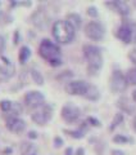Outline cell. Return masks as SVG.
<instances>
[{
  "label": "cell",
  "instance_id": "obj_1",
  "mask_svg": "<svg viewBox=\"0 0 136 155\" xmlns=\"http://www.w3.org/2000/svg\"><path fill=\"white\" fill-rule=\"evenodd\" d=\"M53 36H54L57 41L62 43V44H67V43H71L73 40L75 28L67 19L66 21L64 19H59L53 25Z\"/></svg>",
  "mask_w": 136,
  "mask_h": 155
},
{
  "label": "cell",
  "instance_id": "obj_2",
  "mask_svg": "<svg viewBox=\"0 0 136 155\" xmlns=\"http://www.w3.org/2000/svg\"><path fill=\"white\" fill-rule=\"evenodd\" d=\"M39 53L42 58L49 61V64L51 66H59L62 64L60 60V49L57 44H54L53 41H50L49 39H44L40 43L39 47Z\"/></svg>",
  "mask_w": 136,
  "mask_h": 155
},
{
  "label": "cell",
  "instance_id": "obj_3",
  "mask_svg": "<svg viewBox=\"0 0 136 155\" xmlns=\"http://www.w3.org/2000/svg\"><path fill=\"white\" fill-rule=\"evenodd\" d=\"M84 54L87 60V70L90 74H95L103 65V57H101L100 49L94 45H85Z\"/></svg>",
  "mask_w": 136,
  "mask_h": 155
},
{
  "label": "cell",
  "instance_id": "obj_4",
  "mask_svg": "<svg viewBox=\"0 0 136 155\" xmlns=\"http://www.w3.org/2000/svg\"><path fill=\"white\" fill-rule=\"evenodd\" d=\"M85 34L91 40H101L104 36V27L99 22L91 21L85 26Z\"/></svg>",
  "mask_w": 136,
  "mask_h": 155
},
{
  "label": "cell",
  "instance_id": "obj_5",
  "mask_svg": "<svg viewBox=\"0 0 136 155\" xmlns=\"http://www.w3.org/2000/svg\"><path fill=\"white\" fill-rule=\"evenodd\" d=\"M51 118V107L48 105H42L37 107L32 114V120L39 125L46 124Z\"/></svg>",
  "mask_w": 136,
  "mask_h": 155
},
{
  "label": "cell",
  "instance_id": "obj_6",
  "mask_svg": "<svg viewBox=\"0 0 136 155\" xmlns=\"http://www.w3.org/2000/svg\"><path fill=\"white\" fill-rule=\"evenodd\" d=\"M127 88V79L121 71L116 70L110 78V89L113 92H123Z\"/></svg>",
  "mask_w": 136,
  "mask_h": 155
},
{
  "label": "cell",
  "instance_id": "obj_7",
  "mask_svg": "<svg viewBox=\"0 0 136 155\" xmlns=\"http://www.w3.org/2000/svg\"><path fill=\"white\" fill-rule=\"evenodd\" d=\"M90 84H87L84 80H73L68 81L66 85V91L70 94H79V96H85L87 89H89Z\"/></svg>",
  "mask_w": 136,
  "mask_h": 155
},
{
  "label": "cell",
  "instance_id": "obj_8",
  "mask_svg": "<svg viewBox=\"0 0 136 155\" xmlns=\"http://www.w3.org/2000/svg\"><path fill=\"white\" fill-rule=\"evenodd\" d=\"M44 94L41 92H37V91H31L25 96V102L27 105V107L33 109V107H40V106L44 105Z\"/></svg>",
  "mask_w": 136,
  "mask_h": 155
},
{
  "label": "cell",
  "instance_id": "obj_9",
  "mask_svg": "<svg viewBox=\"0 0 136 155\" xmlns=\"http://www.w3.org/2000/svg\"><path fill=\"white\" fill-rule=\"evenodd\" d=\"M80 115H81V113H80L79 107H76V106H73V105H66L62 109L63 119H64L66 122H68V123L76 122V120L80 118Z\"/></svg>",
  "mask_w": 136,
  "mask_h": 155
},
{
  "label": "cell",
  "instance_id": "obj_10",
  "mask_svg": "<svg viewBox=\"0 0 136 155\" xmlns=\"http://www.w3.org/2000/svg\"><path fill=\"white\" fill-rule=\"evenodd\" d=\"M32 23L35 25L36 27L39 28H45L48 26V23H49V17L46 16V13L44 9H39V11H36L35 13L32 14Z\"/></svg>",
  "mask_w": 136,
  "mask_h": 155
},
{
  "label": "cell",
  "instance_id": "obj_11",
  "mask_svg": "<svg viewBox=\"0 0 136 155\" xmlns=\"http://www.w3.org/2000/svg\"><path fill=\"white\" fill-rule=\"evenodd\" d=\"M7 127L11 129L12 132L19 133L26 128V123H25V120L19 119V118H17V116H13V118H9L7 120Z\"/></svg>",
  "mask_w": 136,
  "mask_h": 155
},
{
  "label": "cell",
  "instance_id": "obj_12",
  "mask_svg": "<svg viewBox=\"0 0 136 155\" xmlns=\"http://www.w3.org/2000/svg\"><path fill=\"white\" fill-rule=\"evenodd\" d=\"M117 36H118L123 43H126V44H127V43H130L131 40H132V30H131L130 26L122 25V26L118 28Z\"/></svg>",
  "mask_w": 136,
  "mask_h": 155
},
{
  "label": "cell",
  "instance_id": "obj_13",
  "mask_svg": "<svg viewBox=\"0 0 136 155\" xmlns=\"http://www.w3.org/2000/svg\"><path fill=\"white\" fill-rule=\"evenodd\" d=\"M117 106L118 107L125 111V113H127V114H132L135 113V105L131 102L130 98H127V97H121V98L117 101Z\"/></svg>",
  "mask_w": 136,
  "mask_h": 155
},
{
  "label": "cell",
  "instance_id": "obj_14",
  "mask_svg": "<svg viewBox=\"0 0 136 155\" xmlns=\"http://www.w3.org/2000/svg\"><path fill=\"white\" fill-rule=\"evenodd\" d=\"M108 5L113 7L116 11H117L119 14H122V16H127L130 13V7L128 4L126 2H122V0H116V2H112V3H107Z\"/></svg>",
  "mask_w": 136,
  "mask_h": 155
},
{
  "label": "cell",
  "instance_id": "obj_15",
  "mask_svg": "<svg viewBox=\"0 0 136 155\" xmlns=\"http://www.w3.org/2000/svg\"><path fill=\"white\" fill-rule=\"evenodd\" d=\"M67 21L70 22L72 26H73L75 30L81 26V17H80L77 13H70V14L67 16Z\"/></svg>",
  "mask_w": 136,
  "mask_h": 155
},
{
  "label": "cell",
  "instance_id": "obj_16",
  "mask_svg": "<svg viewBox=\"0 0 136 155\" xmlns=\"http://www.w3.org/2000/svg\"><path fill=\"white\" fill-rule=\"evenodd\" d=\"M21 153L22 155H36V149L32 143L23 142L21 145Z\"/></svg>",
  "mask_w": 136,
  "mask_h": 155
},
{
  "label": "cell",
  "instance_id": "obj_17",
  "mask_svg": "<svg viewBox=\"0 0 136 155\" xmlns=\"http://www.w3.org/2000/svg\"><path fill=\"white\" fill-rule=\"evenodd\" d=\"M85 97H86V98H89V100H98L99 98V91H98V88L94 87V85H90L89 89H87V92H86Z\"/></svg>",
  "mask_w": 136,
  "mask_h": 155
},
{
  "label": "cell",
  "instance_id": "obj_18",
  "mask_svg": "<svg viewBox=\"0 0 136 155\" xmlns=\"http://www.w3.org/2000/svg\"><path fill=\"white\" fill-rule=\"evenodd\" d=\"M30 56H31V52H30V48L28 47H22L21 48V51H19V56H18V58H19V62H26L28 58H30Z\"/></svg>",
  "mask_w": 136,
  "mask_h": 155
},
{
  "label": "cell",
  "instance_id": "obj_19",
  "mask_svg": "<svg viewBox=\"0 0 136 155\" xmlns=\"http://www.w3.org/2000/svg\"><path fill=\"white\" fill-rule=\"evenodd\" d=\"M126 79H127V83L132 84V85H136V67H132L127 71L126 74Z\"/></svg>",
  "mask_w": 136,
  "mask_h": 155
},
{
  "label": "cell",
  "instance_id": "obj_20",
  "mask_svg": "<svg viewBox=\"0 0 136 155\" xmlns=\"http://www.w3.org/2000/svg\"><path fill=\"white\" fill-rule=\"evenodd\" d=\"M31 75H32V79H33V81H35L36 84H39V85L44 84V78L37 70H31Z\"/></svg>",
  "mask_w": 136,
  "mask_h": 155
},
{
  "label": "cell",
  "instance_id": "obj_21",
  "mask_svg": "<svg viewBox=\"0 0 136 155\" xmlns=\"http://www.w3.org/2000/svg\"><path fill=\"white\" fill-rule=\"evenodd\" d=\"M12 107H13V104L11 102V101H8V100L0 101V109H2L3 111H11Z\"/></svg>",
  "mask_w": 136,
  "mask_h": 155
},
{
  "label": "cell",
  "instance_id": "obj_22",
  "mask_svg": "<svg viewBox=\"0 0 136 155\" xmlns=\"http://www.w3.org/2000/svg\"><path fill=\"white\" fill-rule=\"evenodd\" d=\"M123 120V115L122 114H116V116H114V119H113V122H112V125H110V129L113 130L116 127H117V125L122 122Z\"/></svg>",
  "mask_w": 136,
  "mask_h": 155
},
{
  "label": "cell",
  "instance_id": "obj_23",
  "mask_svg": "<svg viewBox=\"0 0 136 155\" xmlns=\"http://www.w3.org/2000/svg\"><path fill=\"white\" fill-rule=\"evenodd\" d=\"M113 141H114V142H128L130 138L123 137V136H116V137L113 138Z\"/></svg>",
  "mask_w": 136,
  "mask_h": 155
},
{
  "label": "cell",
  "instance_id": "obj_24",
  "mask_svg": "<svg viewBox=\"0 0 136 155\" xmlns=\"http://www.w3.org/2000/svg\"><path fill=\"white\" fill-rule=\"evenodd\" d=\"M87 14H89V16H91V17H96V16H98V12H96V8H94V7H90L89 9H87Z\"/></svg>",
  "mask_w": 136,
  "mask_h": 155
},
{
  "label": "cell",
  "instance_id": "obj_25",
  "mask_svg": "<svg viewBox=\"0 0 136 155\" xmlns=\"http://www.w3.org/2000/svg\"><path fill=\"white\" fill-rule=\"evenodd\" d=\"M68 133H71L76 138H81L82 137V132H80V130H79V132H77V130H76V132H75V130H73V132H72V130H68Z\"/></svg>",
  "mask_w": 136,
  "mask_h": 155
},
{
  "label": "cell",
  "instance_id": "obj_26",
  "mask_svg": "<svg viewBox=\"0 0 136 155\" xmlns=\"http://www.w3.org/2000/svg\"><path fill=\"white\" fill-rule=\"evenodd\" d=\"M4 47H5V39H4V36L0 35V52L4 49Z\"/></svg>",
  "mask_w": 136,
  "mask_h": 155
},
{
  "label": "cell",
  "instance_id": "obj_27",
  "mask_svg": "<svg viewBox=\"0 0 136 155\" xmlns=\"http://www.w3.org/2000/svg\"><path fill=\"white\" fill-rule=\"evenodd\" d=\"M54 143H55V146H57V147L62 146V138H59V137H55V140H54Z\"/></svg>",
  "mask_w": 136,
  "mask_h": 155
},
{
  "label": "cell",
  "instance_id": "obj_28",
  "mask_svg": "<svg viewBox=\"0 0 136 155\" xmlns=\"http://www.w3.org/2000/svg\"><path fill=\"white\" fill-rule=\"evenodd\" d=\"M89 122L93 123V125H100V123L96 119H94V118H89Z\"/></svg>",
  "mask_w": 136,
  "mask_h": 155
},
{
  "label": "cell",
  "instance_id": "obj_29",
  "mask_svg": "<svg viewBox=\"0 0 136 155\" xmlns=\"http://www.w3.org/2000/svg\"><path fill=\"white\" fill-rule=\"evenodd\" d=\"M112 155H125V154H123V151H121V150H113Z\"/></svg>",
  "mask_w": 136,
  "mask_h": 155
},
{
  "label": "cell",
  "instance_id": "obj_30",
  "mask_svg": "<svg viewBox=\"0 0 136 155\" xmlns=\"http://www.w3.org/2000/svg\"><path fill=\"white\" fill-rule=\"evenodd\" d=\"M28 137H30V138H36V137H37V136H36V133H35V132H33V130H31V132H30V133H28Z\"/></svg>",
  "mask_w": 136,
  "mask_h": 155
},
{
  "label": "cell",
  "instance_id": "obj_31",
  "mask_svg": "<svg viewBox=\"0 0 136 155\" xmlns=\"http://www.w3.org/2000/svg\"><path fill=\"white\" fill-rule=\"evenodd\" d=\"M66 155H72V149H71V147H68V149L66 150Z\"/></svg>",
  "mask_w": 136,
  "mask_h": 155
},
{
  "label": "cell",
  "instance_id": "obj_32",
  "mask_svg": "<svg viewBox=\"0 0 136 155\" xmlns=\"http://www.w3.org/2000/svg\"><path fill=\"white\" fill-rule=\"evenodd\" d=\"M77 155H84V149H79V150H77Z\"/></svg>",
  "mask_w": 136,
  "mask_h": 155
},
{
  "label": "cell",
  "instance_id": "obj_33",
  "mask_svg": "<svg viewBox=\"0 0 136 155\" xmlns=\"http://www.w3.org/2000/svg\"><path fill=\"white\" fill-rule=\"evenodd\" d=\"M132 98H134V101H135V102H136V89L132 92Z\"/></svg>",
  "mask_w": 136,
  "mask_h": 155
},
{
  "label": "cell",
  "instance_id": "obj_34",
  "mask_svg": "<svg viewBox=\"0 0 136 155\" xmlns=\"http://www.w3.org/2000/svg\"><path fill=\"white\" fill-rule=\"evenodd\" d=\"M134 53L136 54V39H135V44H134Z\"/></svg>",
  "mask_w": 136,
  "mask_h": 155
},
{
  "label": "cell",
  "instance_id": "obj_35",
  "mask_svg": "<svg viewBox=\"0 0 136 155\" xmlns=\"http://www.w3.org/2000/svg\"><path fill=\"white\" fill-rule=\"evenodd\" d=\"M134 128H135V130H136V118L134 119Z\"/></svg>",
  "mask_w": 136,
  "mask_h": 155
},
{
  "label": "cell",
  "instance_id": "obj_36",
  "mask_svg": "<svg viewBox=\"0 0 136 155\" xmlns=\"http://www.w3.org/2000/svg\"><path fill=\"white\" fill-rule=\"evenodd\" d=\"M134 4H135V5H136V0H135V2H134Z\"/></svg>",
  "mask_w": 136,
  "mask_h": 155
}]
</instances>
